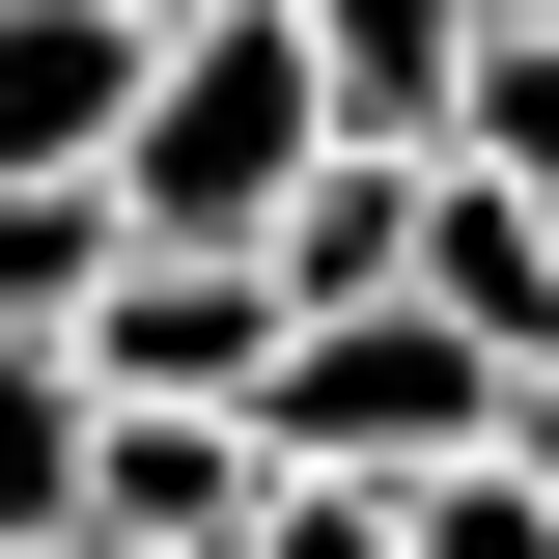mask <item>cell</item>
<instances>
[{
    "label": "cell",
    "instance_id": "cell-7",
    "mask_svg": "<svg viewBox=\"0 0 559 559\" xmlns=\"http://www.w3.org/2000/svg\"><path fill=\"white\" fill-rule=\"evenodd\" d=\"M280 336H308V308H392V280H419V140H336V168H308V197H280Z\"/></svg>",
    "mask_w": 559,
    "mask_h": 559
},
{
    "label": "cell",
    "instance_id": "cell-1",
    "mask_svg": "<svg viewBox=\"0 0 559 559\" xmlns=\"http://www.w3.org/2000/svg\"><path fill=\"white\" fill-rule=\"evenodd\" d=\"M336 168V57L280 28V0H197L168 57H140V140H112V224L140 252H280V197Z\"/></svg>",
    "mask_w": 559,
    "mask_h": 559
},
{
    "label": "cell",
    "instance_id": "cell-13",
    "mask_svg": "<svg viewBox=\"0 0 559 559\" xmlns=\"http://www.w3.org/2000/svg\"><path fill=\"white\" fill-rule=\"evenodd\" d=\"M419 559H559V503H532V476L476 448V476H419Z\"/></svg>",
    "mask_w": 559,
    "mask_h": 559
},
{
    "label": "cell",
    "instance_id": "cell-11",
    "mask_svg": "<svg viewBox=\"0 0 559 559\" xmlns=\"http://www.w3.org/2000/svg\"><path fill=\"white\" fill-rule=\"evenodd\" d=\"M419 168H503V197H559V28H476V84H448V140Z\"/></svg>",
    "mask_w": 559,
    "mask_h": 559
},
{
    "label": "cell",
    "instance_id": "cell-3",
    "mask_svg": "<svg viewBox=\"0 0 559 559\" xmlns=\"http://www.w3.org/2000/svg\"><path fill=\"white\" fill-rule=\"evenodd\" d=\"M84 392L252 419V392H280V280H252V252H112V308H84Z\"/></svg>",
    "mask_w": 559,
    "mask_h": 559
},
{
    "label": "cell",
    "instance_id": "cell-2",
    "mask_svg": "<svg viewBox=\"0 0 559 559\" xmlns=\"http://www.w3.org/2000/svg\"><path fill=\"white\" fill-rule=\"evenodd\" d=\"M252 448H280V476H336V503H419V476H476V448H503V364L448 336V308H308L280 392H252Z\"/></svg>",
    "mask_w": 559,
    "mask_h": 559
},
{
    "label": "cell",
    "instance_id": "cell-5",
    "mask_svg": "<svg viewBox=\"0 0 559 559\" xmlns=\"http://www.w3.org/2000/svg\"><path fill=\"white\" fill-rule=\"evenodd\" d=\"M392 308H448V336L532 392V364H559V197H503V168H419V280H392Z\"/></svg>",
    "mask_w": 559,
    "mask_h": 559
},
{
    "label": "cell",
    "instance_id": "cell-15",
    "mask_svg": "<svg viewBox=\"0 0 559 559\" xmlns=\"http://www.w3.org/2000/svg\"><path fill=\"white\" fill-rule=\"evenodd\" d=\"M140 28H197V0H140Z\"/></svg>",
    "mask_w": 559,
    "mask_h": 559
},
{
    "label": "cell",
    "instance_id": "cell-6",
    "mask_svg": "<svg viewBox=\"0 0 559 559\" xmlns=\"http://www.w3.org/2000/svg\"><path fill=\"white\" fill-rule=\"evenodd\" d=\"M140 0H0V168H112L140 140Z\"/></svg>",
    "mask_w": 559,
    "mask_h": 559
},
{
    "label": "cell",
    "instance_id": "cell-10",
    "mask_svg": "<svg viewBox=\"0 0 559 559\" xmlns=\"http://www.w3.org/2000/svg\"><path fill=\"white\" fill-rule=\"evenodd\" d=\"M0 559H84V364L0 336Z\"/></svg>",
    "mask_w": 559,
    "mask_h": 559
},
{
    "label": "cell",
    "instance_id": "cell-16",
    "mask_svg": "<svg viewBox=\"0 0 559 559\" xmlns=\"http://www.w3.org/2000/svg\"><path fill=\"white\" fill-rule=\"evenodd\" d=\"M503 28H559V0H503Z\"/></svg>",
    "mask_w": 559,
    "mask_h": 559
},
{
    "label": "cell",
    "instance_id": "cell-14",
    "mask_svg": "<svg viewBox=\"0 0 559 559\" xmlns=\"http://www.w3.org/2000/svg\"><path fill=\"white\" fill-rule=\"evenodd\" d=\"M503 476H532V503H559V364H532V392H503Z\"/></svg>",
    "mask_w": 559,
    "mask_h": 559
},
{
    "label": "cell",
    "instance_id": "cell-8",
    "mask_svg": "<svg viewBox=\"0 0 559 559\" xmlns=\"http://www.w3.org/2000/svg\"><path fill=\"white\" fill-rule=\"evenodd\" d=\"M308 57H336V140H448V84H476L503 0H280Z\"/></svg>",
    "mask_w": 559,
    "mask_h": 559
},
{
    "label": "cell",
    "instance_id": "cell-4",
    "mask_svg": "<svg viewBox=\"0 0 559 559\" xmlns=\"http://www.w3.org/2000/svg\"><path fill=\"white\" fill-rule=\"evenodd\" d=\"M280 503L252 419H168V392H84V559H224Z\"/></svg>",
    "mask_w": 559,
    "mask_h": 559
},
{
    "label": "cell",
    "instance_id": "cell-12",
    "mask_svg": "<svg viewBox=\"0 0 559 559\" xmlns=\"http://www.w3.org/2000/svg\"><path fill=\"white\" fill-rule=\"evenodd\" d=\"M224 559H419V503H336V476H280V503H252Z\"/></svg>",
    "mask_w": 559,
    "mask_h": 559
},
{
    "label": "cell",
    "instance_id": "cell-9",
    "mask_svg": "<svg viewBox=\"0 0 559 559\" xmlns=\"http://www.w3.org/2000/svg\"><path fill=\"white\" fill-rule=\"evenodd\" d=\"M112 252H140V224H112V168H0V336H57V364H84Z\"/></svg>",
    "mask_w": 559,
    "mask_h": 559
}]
</instances>
